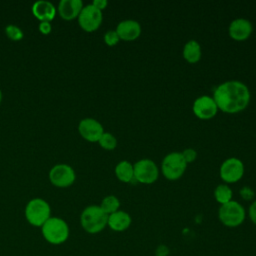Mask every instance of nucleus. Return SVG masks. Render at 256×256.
<instances>
[{
	"label": "nucleus",
	"instance_id": "obj_23",
	"mask_svg": "<svg viewBox=\"0 0 256 256\" xmlns=\"http://www.w3.org/2000/svg\"><path fill=\"white\" fill-rule=\"evenodd\" d=\"M5 33L6 35L13 41H19L23 38L24 34L23 31L16 25L10 24L5 27Z\"/></svg>",
	"mask_w": 256,
	"mask_h": 256
},
{
	"label": "nucleus",
	"instance_id": "obj_25",
	"mask_svg": "<svg viewBox=\"0 0 256 256\" xmlns=\"http://www.w3.org/2000/svg\"><path fill=\"white\" fill-rule=\"evenodd\" d=\"M181 155H182V157L184 158V160H185V162L187 164L194 162L196 160V158H197V152L193 148H186V149H184L181 152Z\"/></svg>",
	"mask_w": 256,
	"mask_h": 256
},
{
	"label": "nucleus",
	"instance_id": "obj_20",
	"mask_svg": "<svg viewBox=\"0 0 256 256\" xmlns=\"http://www.w3.org/2000/svg\"><path fill=\"white\" fill-rule=\"evenodd\" d=\"M232 189L227 184H219L214 190V198L221 205L232 200Z\"/></svg>",
	"mask_w": 256,
	"mask_h": 256
},
{
	"label": "nucleus",
	"instance_id": "obj_6",
	"mask_svg": "<svg viewBox=\"0 0 256 256\" xmlns=\"http://www.w3.org/2000/svg\"><path fill=\"white\" fill-rule=\"evenodd\" d=\"M187 168V163L181 152H171L167 154L161 162V172L168 180L175 181L180 179Z\"/></svg>",
	"mask_w": 256,
	"mask_h": 256
},
{
	"label": "nucleus",
	"instance_id": "obj_15",
	"mask_svg": "<svg viewBox=\"0 0 256 256\" xmlns=\"http://www.w3.org/2000/svg\"><path fill=\"white\" fill-rule=\"evenodd\" d=\"M82 8L81 0H61L58 4V13L62 19L72 20L78 17Z\"/></svg>",
	"mask_w": 256,
	"mask_h": 256
},
{
	"label": "nucleus",
	"instance_id": "obj_5",
	"mask_svg": "<svg viewBox=\"0 0 256 256\" xmlns=\"http://www.w3.org/2000/svg\"><path fill=\"white\" fill-rule=\"evenodd\" d=\"M246 217L244 207L237 201L231 200L220 206L218 210V218L226 227L234 228L240 226Z\"/></svg>",
	"mask_w": 256,
	"mask_h": 256
},
{
	"label": "nucleus",
	"instance_id": "obj_4",
	"mask_svg": "<svg viewBox=\"0 0 256 256\" xmlns=\"http://www.w3.org/2000/svg\"><path fill=\"white\" fill-rule=\"evenodd\" d=\"M25 217L31 225L42 227L51 217L50 205L42 198H33L25 207Z\"/></svg>",
	"mask_w": 256,
	"mask_h": 256
},
{
	"label": "nucleus",
	"instance_id": "obj_8",
	"mask_svg": "<svg viewBox=\"0 0 256 256\" xmlns=\"http://www.w3.org/2000/svg\"><path fill=\"white\" fill-rule=\"evenodd\" d=\"M220 178L226 183H236L244 175V164L236 157H230L225 159L219 169Z\"/></svg>",
	"mask_w": 256,
	"mask_h": 256
},
{
	"label": "nucleus",
	"instance_id": "obj_28",
	"mask_svg": "<svg viewBox=\"0 0 256 256\" xmlns=\"http://www.w3.org/2000/svg\"><path fill=\"white\" fill-rule=\"evenodd\" d=\"M248 216H249L250 220L256 225V200L253 201L252 204L249 206Z\"/></svg>",
	"mask_w": 256,
	"mask_h": 256
},
{
	"label": "nucleus",
	"instance_id": "obj_26",
	"mask_svg": "<svg viewBox=\"0 0 256 256\" xmlns=\"http://www.w3.org/2000/svg\"><path fill=\"white\" fill-rule=\"evenodd\" d=\"M239 194H240L241 198L244 199V200H246V201L252 200V199L254 198V196H255V193H254L253 189L250 188L249 186H244V187H242V188L240 189V191H239Z\"/></svg>",
	"mask_w": 256,
	"mask_h": 256
},
{
	"label": "nucleus",
	"instance_id": "obj_19",
	"mask_svg": "<svg viewBox=\"0 0 256 256\" xmlns=\"http://www.w3.org/2000/svg\"><path fill=\"white\" fill-rule=\"evenodd\" d=\"M115 175L118 180L124 183H130L134 180L133 164L127 160L120 161L115 166Z\"/></svg>",
	"mask_w": 256,
	"mask_h": 256
},
{
	"label": "nucleus",
	"instance_id": "obj_31",
	"mask_svg": "<svg viewBox=\"0 0 256 256\" xmlns=\"http://www.w3.org/2000/svg\"><path fill=\"white\" fill-rule=\"evenodd\" d=\"M1 102H2V92L0 90V104H1Z\"/></svg>",
	"mask_w": 256,
	"mask_h": 256
},
{
	"label": "nucleus",
	"instance_id": "obj_9",
	"mask_svg": "<svg viewBox=\"0 0 256 256\" xmlns=\"http://www.w3.org/2000/svg\"><path fill=\"white\" fill-rule=\"evenodd\" d=\"M80 27L86 32L97 30L103 20L102 11L94 7L92 4L83 6L80 14L77 17Z\"/></svg>",
	"mask_w": 256,
	"mask_h": 256
},
{
	"label": "nucleus",
	"instance_id": "obj_13",
	"mask_svg": "<svg viewBox=\"0 0 256 256\" xmlns=\"http://www.w3.org/2000/svg\"><path fill=\"white\" fill-rule=\"evenodd\" d=\"M253 32L252 23L245 18L234 19L228 27L229 36L235 41L247 40Z\"/></svg>",
	"mask_w": 256,
	"mask_h": 256
},
{
	"label": "nucleus",
	"instance_id": "obj_27",
	"mask_svg": "<svg viewBox=\"0 0 256 256\" xmlns=\"http://www.w3.org/2000/svg\"><path fill=\"white\" fill-rule=\"evenodd\" d=\"M38 29H39V31H40L42 34L48 35V34L51 32V30H52V26H51L50 22L42 21V22H40Z\"/></svg>",
	"mask_w": 256,
	"mask_h": 256
},
{
	"label": "nucleus",
	"instance_id": "obj_24",
	"mask_svg": "<svg viewBox=\"0 0 256 256\" xmlns=\"http://www.w3.org/2000/svg\"><path fill=\"white\" fill-rule=\"evenodd\" d=\"M104 42L106 45L108 46H114L116 44L119 43L120 41V38L117 34V32L115 30H108L105 34H104Z\"/></svg>",
	"mask_w": 256,
	"mask_h": 256
},
{
	"label": "nucleus",
	"instance_id": "obj_2",
	"mask_svg": "<svg viewBox=\"0 0 256 256\" xmlns=\"http://www.w3.org/2000/svg\"><path fill=\"white\" fill-rule=\"evenodd\" d=\"M107 222L108 215L98 205L87 206L80 216L82 228L90 234L101 232L107 226Z\"/></svg>",
	"mask_w": 256,
	"mask_h": 256
},
{
	"label": "nucleus",
	"instance_id": "obj_22",
	"mask_svg": "<svg viewBox=\"0 0 256 256\" xmlns=\"http://www.w3.org/2000/svg\"><path fill=\"white\" fill-rule=\"evenodd\" d=\"M99 145L105 150H113L117 146V139L109 132H104L98 140Z\"/></svg>",
	"mask_w": 256,
	"mask_h": 256
},
{
	"label": "nucleus",
	"instance_id": "obj_11",
	"mask_svg": "<svg viewBox=\"0 0 256 256\" xmlns=\"http://www.w3.org/2000/svg\"><path fill=\"white\" fill-rule=\"evenodd\" d=\"M194 115L201 120L212 119L218 111V107L213 97L208 95H202L195 99L192 106Z\"/></svg>",
	"mask_w": 256,
	"mask_h": 256
},
{
	"label": "nucleus",
	"instance_id": "obj_7",
	"mask_svg": "<svg viewBox=\"0 0 256 256\" xmlns=\"http://www.w3.org/2000/svg\"><path fill=\"white\" fill-rule=\"evenodd\" d=\"M134 180L141 184H152L159 177V169L151 159H141L133 164Z\"/></svg>",
	"mask_w": 256,
	"mask_h": 256
},
{
	"label": "nucleus",
	"instance_id": "obj_21",
	"mask_svg": "<svg viewBox=\"0 0 256 256\" xmlns=\"http://www.w3.org/2000/svg\"><path fill=\"white\" fill-rule=\"evenodd\" d=\"M99 206L107 215H110L119 210L120 201L116 196L108 195L102 199L101 204Z\"/></svg>",
	"mask_w": 256,
	"mask_h": 256
},
{
	"label": "nucleus",
	"instance_id": "obj_17",
	"mask_svg": "<svg viewBox=\"0 0 256 256\" xmlns=\"http://www.w3.org/2000/svg\"><path fill=\"white\" fill-rule=\"evenodd\" d=\"M132 219L131 216L122 210H118L110 215H108V222L107 225L116 232H122L129 228L131 225Z\"/></svg>",
	"mask_w": 256,
	"mask_h": 256
},
{
	"label": "nucleus",
	"instance_id": "obj_14",
	"mask_svg": "<svg viewBox=\"0 0 256 256\" xmlns=\"http://www.w3.org/2000/svg\"><path fill=\"white\" fill-rule=\"evenodd\" d=\"M115 31L117 32L120 40L134 41L141 34V25L136 20L126 19L118 23Z\"/></svg>",
	"mask_w": 256,
	"mask_h": 256
},
{
	"label": "nucleus",
	"instance_id": "obj_18",
	"mask_svg": "<svg viewBox=\"0 0 256 256\" xmlns=\"http://www.w3.org/2000/svg\"><path fill=\"white\" fill-rule=\"evenodd\" d=\"M183 58L190 64L197 63L202 56L200 44L196 40H189L183 47Z\"/></svg>",
	"mask_w": 256,
	"mask_h": 256
},
{
	"label": "nucleus",
	"instance_id": "obj_3",
	"mask_svg": "<svg viewBox=\"0 0 256 256\" xmlns=\"http://www.w3.org/2000/svg\"><path fill=\"white\" fill-rule=\"evenodd\" d=\"M41 231L45 240L53 245L62 244L69 237L68 224L59 217H50L42 225Z\"/></svg>",
	"mask_w": 256,
	"mask_h": 256
},
{
	"label": "nucleus",
	"instance_id": "obj_30",
	"mask_svg": "<svg viewBox=\"0 0 256 256\" xmlns=\"http://www.w3.org/2000/svg\"><path fill=\"white\" fill-rule=\"evenodd\" d=\"M169 253V250L166 246L164 245H160L157 249H156V256H167Z\"/></svg>",
	"mask_w": 256,
	"mask_h": 256
},
{
	"label": "nucleus",
	"instance_id": "obj_10",
	"mask_svg": "<svg viewBox=\"0 0 256 256\" xmlns=\"http://www.w3.org/2000/svg\"><path fill=\"white\" fill-rule=\"evenodd\" d=\"M75 178V171L68 164H57L49 171V180L56 187H69L74 183Z\"/></svg>",
	"mask_w": 256,
	"mask_h": 256
},
{
	"label": "nucleus",
	"instance_id": "obj_29",
	"mask_svg": "<svg viewBox=\"0 0 256 256\" xmlns=\"http://www.w3.org/2000/svg\"><path fill=\"white\" fill-rule=\"evenodd\" d=\"M94 7H96L97 9H99L100 11L104 10L107 5H108V2L106 0H94L92 3H91Z\"/></svg>",
	"mask_w": 256,
	"mask_h": 256
},
{
	"label": "nucleus",
	"instance_id": "obj_16",
	"mask_svg": "<svg viewBox=\"0 0 256 256\" xmlns=\"http://www.w3.org/2000/svg\"><path fill=\"white\" fill-rule=\"evenodd\" d=\"M32 13L41 22L42 21L50 22L54 19L55 15H56V8L49 1L39 0V1H36L33 3Z\"/></svg>",
	"mask_w": 256,
	"mask_h": 256
},
{
	"label": "nucleus",
	"instance_id": "obj_12",
	"mask_svg": "<svg viewBox=\"0 0 256 256\" xmlns=\"http://www.w3.org/2000/svg\"><path fill=\"white\" fill-rule=\"evenodd\" d=\"M78 131L80 135L89 142H98L104 129L102 124L94 118H84L79 122Z\"/></svg>",
	"mask_w": 256,
	"mask_h": 256
},
{
	"label": "nucleus",
	"instance_id": "obj_1",
	"mask_svg": "<svg viewBox=\"0 0 256 256\" xmlns=\"http://www.w3.org/2000/svg\"><path fill=\"white\" fill-rule=\"evenodd\" d=\"M213 99L224 113L235 114L243 111L250 102L249 88L238 80H229L218 85L213 92Z\"/></svg>",
	"mask_w": 256,
	"mask_h": 256
}]
</instances>
